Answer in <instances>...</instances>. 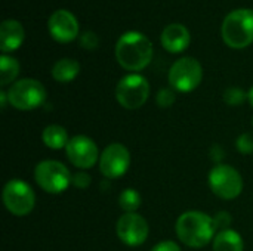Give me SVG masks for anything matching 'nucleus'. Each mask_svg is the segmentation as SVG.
Masks as SVG:
<instances>
[{
	"mask_svg": "<svg viewBox=\"0 0 253 251\" xmlns=\"http://www.w3.org/2000/svg\"><path fill=\"white\" fill-rule=\"evenodd\" d=\"M203 80L202 64L191 56L175 61L169 70V84L173 90L188 93L196 90Z\"/></svg>",
	"mask_w": 253,
	"mask_h": 251,
	"instance_id": "8",
	"label": "nucleus"
},
{
	"mask_svg": "<svg viewBox=\"0 0 253 251\" xmlns=\"http://www.w3.org/2000/svg\"><path fill=\"white\" fill-rule=\"evenodd\" d=\"M248 99V93L240 87H228L224 92V102L230 107H239Z\"/></svg>",
	"mask_w": 253,
	"mask_h": 251,
	"instance_id": "21",
	"label": "nucleus"
},
{
	"mask_svg": "<svg viewBox=\"0 0 253 251\" xmlns=\"http://www.w3.org/2000/svg\"><path fill=\"white\" fill-rule=\"evenodd\" d=\"M9 104L18 111H31L42 107L46 101L44 86L34 78H21L6 90Z\"/></svg>",
	"mask_w": 253,
	"mask_h": 251,
	"instance_id": "5",
	"label": "nucleus"
},
{
	"mask_svg": "<svg viewBox=\"0 0 253 251\" xmlns=\"http://www.w3.org/2000/svg\"><path fill=\"white\" fill-rule=\"evenodd\" d=\"M211 191L221 200H234L243 191V179L237 169L230 164H216L208 176Z\"/></svg>",
	"mask_w": 253,
	"mask_h": 251,
	"instance_id": "7",
	"label": "nucleus"
},
{
	"mask_svg": "<svg viewBox=\"0 0 253 251\" xmlns=\"http://www.w3.org/2000/svg\"><path fill=\"white\" fill-rule=\"evenodd\" d=\"M236 148L243 155L253 154V133H251V132L242 133L236 141Z\"/></svg>",
	"mask_w": 253,
	"mask_h": 251,
	"instance_id": "22",
	"label": "nucleus"
},
{
	"mask_svg": "<svg viewBox=\"0 0 253 251\" xmlns=\"http://www.w3.org/2000/svg\"><path fill=\"white\" fill-rule=\"evenodd\" d=\"M213 220H215L216 231H218V229H219V231L230 229L228 226H230L231 222H233V219H231V216H230L228 212H219V213H216L215 217H213Z\"/></svg>",
	"mask_w": 253,
	"mask_h": 251,
	"instance_id": "26",
	"label": "nucleus"
},
{
	"mask_svg": "<svg viewBox=\"0 0 253 251\" xmlns=\"http://www.w3.org/2000/svg\"><path fill=\"white\" fill-rule=\"evenodd\" d=\"M176 101V95L172 89H160L157 92V96H156V102L160 108H170Z\"/></svg>",
	"mask_w": 253,
	"mask_h": 251,
	"instance_id": "23",
	"label": "nucleus"
},
{
	"mask_svg": "<svg viewBox=\"0 0 253 251\" xmlns=\"http://www.w3.org/2000/svg\"><path fill=\"white\" fill-rule=\"evenodd\" d=\"M79 43H80V47H83L86 50H95L99 46V37L93 31L87 30L80 36Z\"/></svg>",
	"mask_w": 253,
	"mask_h": 251,
	"instance_id": "24",
	"label": "nucleus"
},
{
	"mask_svg": "<svg viewBox=\"0 0 253 251\" xmlns=\"http://www.w3.org/2000/svg\"><path fill=\"white\" fill-rule=\"evenodd\" d=\"M221 37L231 49H245L253 43V10L237 9L230 12L221 25Z\"/></svg>",
	"mask_w": 253,
	"mask_h": 251,
	"instance_id": "3",
	"label": "nucleus"
},
{
	"mask_svg": "<svg viewBox=\"0 0 253 251\" xmlns=\"http://www.w3.org/2000/svg\"><path fill=\"white\" fill-rule=\"evenodd\" d=\"M19 74V64L15 58L9 55L0 56V86L4 87L7 84H13Z\"/></svg>",
	"mask_w": 253,
	"mask_h": 251,
	"instance_id": "19",
	"label": "nucleus"
},
{
	"mask_svg": "<svg viewBox=\"0 0 253 251\" xmlns=\"http://www.w3.org/2000/svg\"><path fill=\"white\" fill-rule=\"evenodd\" d=\"M222 151H221V148L219 146H213L212 148V160H215V161H218V164H221L219 161L222 160Z\"/></svg>",
	"mask_w": 253,
	"mask_h": 251,
	"instance_id": "28",
	"label": "nucleus"
},
{
	"mask_svg": "<svg viewBox=\"0 0 253 251\" xmlns=\"http://www.w3.org/2000/svg\"><path fill=\"white\" fill-rule=\"evenodd\" d=\"M119 206L125 213H136L138 209L142 206V197L133 188L123 189L119 195Z\"/></svg>",
	"mask_w": 253,
	"mask_h": 251,
	"instance_id": "20",
	"label": "nucleus"
},
{
	"mask_svg": "<svg viewBox=\"0 0 253 251\" xmlns=\"http://www.w3.org/2000/svg\"><path fill=\"white\" fill-rule=\"evenodd\" d=\"M42 141L44 143V146L58 151L67 146V143L70 142L68 138V132L59 126V124H49L43 129L42 132Z\"/></svg>",
	"mask_w": 253,
	"mask_h": 251,
	"instance_id": "18",
	"label": "nucleus"
},
{
	"mask_svg": "<svg viewBox=\"0 0 253 251\" xmlns=\"http://www.w3.org/2000/svg\"><path fill=\"white\" fill-rule=\"evenodd\" d=\"M248 99H249V104L252 105L253 108V87L249 90V93H248Z\"/></svg>",
	"mask_w": 253,
	"mask_h": 251,
	"instance_id": "30",
	"label": "nucleus"
},
{
	"mask_svg": "<svg viewBox=\"0 0 253 251\" xmlns=\"http://www.w3.org/2000/svg\"><path fill=\"white\" fill-rule=\"evenodd\" d=\"M116 59L126 71L138 72L150 65L154 49L147 36L138 31H127L116 43Z\"/></svg>",
	"mask_w": 253,
	"mask_h": 251,
	"instance_id": "1",
	"label": "nucleus"
},
{
	"mask_svg": "<svg viewBox=\"0 0 253 251\" xmlns=\"http://www.w3.org/2000/svg\"><path fill=\"white\" fill-rule=\"evenodd\" d=\"M150 96V83L141 74H127L116 86V101L125 109L141 108Z\"/></svg>",
	"mask_w": 253,
	"mask_h": 251,
	"instance_id": "9",
	"label": "nucleus"
},
{
	"mask_svg": "<svg viewBox=\"0 0 253 251\" xmlns=\"http://www.w3.org/2000/svg\"><path fill=\"white\" fill-rule=\"evenodd\" d=\"M65 154L68 161L79 170L92 169L96 163H99L101 157L95 141L84 135L73 136L65 146Z\"/></svg>",
	"mask_w": 253,
	"mask_h": 251,
	"instance_id": "10",
	"label": "nucleus"
},
{
	"mask_svg": "<svg viewBox=\"0 0 253 251\" xmlns=\"http://www.w3.org/2000/svg\"><path fill=\"white\" fill-rule=\"evenodd\" d=\"M47 28H49L52 38L62 44L73 41L79 36L77 19L71 12H68L65 9L55 10L50 15V18L47 21Z\"/></svg>",
	"mask_w": 253,
	"mask_h": 251,
	"instance_id": "13",
	"label": "nucleus"
},
{
	"mask_svg": "<svg viewBox=\"0 0 253 251\" xmlns=\"http://www.w3.org/2000/svg\"><path fill=\"white\" fill-rule=\"evenodd\" d=\"M9 102V99H7V93L4 92V90H1L0 92V104H1V109H4L6 108V104Z\"/></svg>",
	"mask_w": 253,
	"mask_h": 251,
	"instance_id": "29",
	"label": "nucleus"
},
{
	"mask_svg": "<svg viewBox=\"0 0 253 251\" xmlns=\"http://www.w3.org/2000/svg\"><path fill=\"white\" fill-rule=\"evenodd\" d=\"M25 37V31L21 22L16 19H4L0 25V50L6 55L16 50Z\"/></svg>",
	"mask_w": 253,
	"mask_h": 251,
	"instance_id": "15",
	"label": "nucleus"
},
{
	"mask_svg": "<svg viewBox=\"0 0 253 251\" xmlns=\"http://www.w3.org/2000/svg\"><path fill=\"white\" fill-rule=\"evenodd\" d=\"M245 243L242 235L234 229L219 231L213 238V251H243Z\"/></svg>",
	"mask_w": 253,
	"mask_h": 251,
	"instance_id": "16",
	"label": "nucleus"
},
{
	"mask_svg": "<svg viewBox=\"0 0 253 251\" xmlns=\"http://www.w3.org/2000/svg\"><path fill=\"white\" fill-rule=\"evenodd\" d=\"M73 175L68 167L56 160H43L34 167L36 183L47 194H62L71 185Z\"/></svg>",
	"mask_w": 253,
	"mask_h": 251,
	"instance_id": "4",
	"label": "nucleus"
},
{
	"mask_svg": "<svg viewBox=\"0 0 253 251\" xmlns=\"http://www.w3.org/2000/svg\"><path fill=\"white\" fill-rule=\"evenodd\" d=\"M80 72V64L71 58H62L52 67V77L58 83H70Z\"/></svg>",
	"mask_w": 253,
	"mask_h": 251,
	"instance_id": "17",
	"label": "nucleus"
},
{
	"mask_svg": "<svg viewBox=\"0 0 253 251\" xmlns=\"http://www.w3.org/2000/svg\"><path fill=\"white\" fill-rule=\"evenodd\" d=\"M163 49L170 53H181L184 52L191 41V36L187 27L182 24H170L168 25L160 37Z\"/></svg>",
	"mask_w": 253,
	"mask_h": 251,
	"instance_id": "14",
	"label": "nucleus"
},
{
	"mask_svg": "<svg viewBox=\"0 0 253 251\" xmlns=\"http://www.w3.org/2000/svg\"><path fill=\"white\" fill-rule=\"evenodd\" d=\"M175 232L182 244L191 249H202L213 241L216 226L213 217L199 210L184 212L175 225Z\"/></svg>",
	"mask_w": 253,
	"mask_h": 251,
	"instance_id": "2",
	"label": "nucleus"
},
{
	"mask_svg": "<svg viewBox=\"0 0 253 251\" xmlns=\"http://www.w3.org/2000/svg\"><path fill=\"white\" fill-rule=\"evenodd\" d=\"M130 166L129 149L119 142L110 143L99 157V172L105 179L122 178Z\"/></svg>",
	"mask_w": 253,
	"mask_h": 251,
	"instance_id": "12",
	"label": "nucleus"
},
{
	"mask_svg": "<svg viewBox=\"0 0 253 251\" xmlns=\"http://www.w3.org/2000/svg\"><path fill=\"white\" fill-rule=\"evenodd\" d=\"M151 251H181V247L175 241H162L156 244Z\"/></svg>",
	"mask_w": 253,
	"mask_h": 251,
	"instance_id": "27",
	"label": "nucleus"
},
{
	"mask_svg": "<svg viewBox=\"0 0 253 251\" xmlns=\"http://www.w3.org/2000/svg\"><path fill=\"white\" fill-rule=\"evenodd\" d=\"M1 200L6 210L16 217L28 216L36 207V194L33 188L21 179H10L6 182Z\"/></svg>",
	"mask_w": 253,
	"mask_h": 251,
	"instance_id": "6",
	"label": "nucleus"
},
{
	"mask_svg": "<svg viewBox=\"0 0 253 251\" xmlns=\"http://www.w3.org/2000/svg\"><path fill=\"white\" fill-rule=\"evenodd\" d=\"M90 183H92V178L84 170H80V172L73 175L71 185L74 188H77V189H87L90 186Z\"/></svg>",
	"mask_w": 253,
	"mask_h": 251,
	"instance_id": "25",
	"label": "nucleus"
},
{
	"mask_svg": "<svg viewBox=\"0 0 253 251\" xmlns=\"http://www.w3.org/2000/svg\"><path fill=\"white\" fill-rule=\"evenodd\" d=\"M116 234L119 240L129 247L142 246L150 234L148 222L138 213H125L116 223Z\"/></svg>",
	"mask_w": 253,
	"mask_h": 251,
	"instance_id": "11",
	"label": "nucleus"
}]
</instances>
